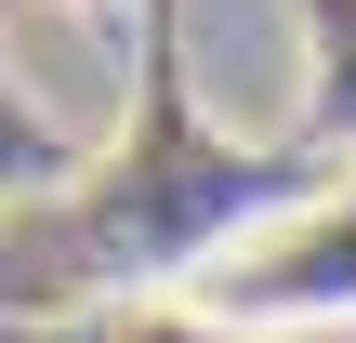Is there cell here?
<instances>
[{
    "mask_svg": "<svg viewBox=\"0 0 356 343\" xmlns=\"http://www.w3.org/2000/svg\"><path fill=\"white\" fill-rule=\"evenodd\" d=\"M79 343H251L238 317H211L198 291H145V304H106Z\"/></svg>",
    "mask_w": 356,
    "mask_h": 343,
    "instance_id": "1",
    "label": "cell"
},
{
    "mask_svg": "<svg viewBox=\"0 0 356 343\" xmlns=\"http://www.w3.org/2000/svg\"><path fill=\"white\" fill-rule=\"evenodd\" d=\"M79 13H106V0H79Z\"/></svg>",
    "mask_w": 356,
    "mask_h": 343,
    "instance_id": "2",
    "label": "cell"
}]
</instances>
